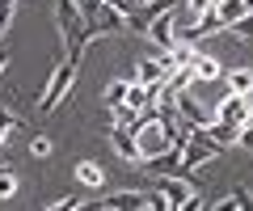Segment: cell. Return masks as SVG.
<instances>
[{
    "mask_svg": "<svg viewBox=\"0 0 253 211\" xmlns=\"http://www.w3.org/2000/svg\"><path fill=\"white\" fill-rule=\"evenodd\" d=\"M55 17H59V34H63V46H68V55H81L84 46L93 42V26L76 13V0H55Z\"/></svg>",
    "mask_w": 253,
    "mask_h": 211,
    "instance_id": "cell-1",
    "label": "cell"
},
{
    "mask_svg": "<svg viewBox=\"0 0 253 211\" xmlns=\"http://www.w3.org/2000/svg\"><path fill=\"white\" fill-rule=\"evenodd\" d=\"M76 64H81V55H68V59H63V64L51 72V81H46V93L38 97V110H42V114H51L55 106H59L68 93H72V84H76Z\"/></svg>",
    "mask_w": 253,
    "mask_h": 211,
    "instance_id": "cell-2",
    "label": "cell"
},
{
    "mask_svg": "<svg viewBox=\"0 0 253 211\" xmlns=\"http://www.w3.org/2000/svg\"><path fill=\"white\" fill-rule=\"evenodd\" d=\"M4 64H9V51H4V46H0V72H4Z\"/></svg>",
    "mask_w": 253,
    "mask_h": 211,
    "instance_id": "cell-27",
    "label": "cell"
},
{
    "mask_svg": "<svg viewBox=\"0 0 253 211\" xmlns=\"http://www.w3.org/2000/svg\"><path fill=\"white\" fill-rule=\"evenodd\" d=\"M123 106H131V110H144V106H152V97H148V84H139V81H126V97H123Z\"/></svg>",
    "mask_w": 253,
    "mask_h": 211,
    "instance_id": "cell-13",
    "label": "cell"
},
{
    "mask_svg": "<svg viewBox=\"0 0 253 211\" xmlns=\"http://www.w3.org/2000/svg\"><path fill=\"white\" fill-rule=\"evenodd\" d=\"M148 207H152V211H169V203H165L161 190H152V194H148Z\"/></svg>",
    "mask_w": 253,
    "mask_h": 211,
    "instance_id": "cell-24",
    "label": "cell"
},
{
    "mask_svg": "<svg viewBox=\"0 0 253 211\" xmlns=\"http://www.w3.org/2000/svg\"><path fill=\"white\" fill-rule=\"evenodd\" d=\"M211 119L232 123V127H253V110H249V93H224L211 106Z\"/></svg>",
    "mask_w": 253,
    "mask_h": 211,
    "instance_id": "cell-3",
    "label": "cell"
},
{
    "mask_svg": "<svg viewBox=\"0 0 253 211\" xmlns=\"http://www.w3.org/2000/svg\"><path fill=\"white\" fill-rule=\"evenodd\" d=\"M30 152H34V156H51V139H42V135H38L34 144H30Z\"/></svg>",
    "mask_w": 253,
    "mask_h": 211,
    "instance_id": "cell-23",
    "label": "cell"
},
{
    "mask_svg": "<svg viewBox=\"0 0 253 211\" xmlns=\"http://www.w3.org/2000/svg\"><path fill=\"white\" fill-rule=\"evenodd\" d=\"M203 9H211V0H186V13H190V17H199Z\"/></svg>",
    "mask_w": 253,
    "mask_h": 211,
    "instance_id": "cell-25",
    "label": "cell"
},
{
    "mask_svg": "<svg viewBox=\"0 0 253 211\" xmlns=\"http://www.w3.org/2000/svg\"><path fill=\"white\" fill-rule=\"evenodd\" d=\"M156 190L165 194V203L169 207H199V190L186 182V177H177V173H161V182H156Z\"/></svg>",
    "mask_w": 253,
    "mask_h": 211,
    "instance_id": "cell-4",
    "label": "cell"
},
{
    "mask_svg": "<svg viewBox=\"0 0 253 211\" xmlns=\"http://www.w3.org/2000/svg\"><path fill=\"white\" fill-rule=\"evenodd\" d=\"M114 127H131V123H135V110H131V106H114Z\"/></svg>",
    "mask_w": 253,
    "mask_h": 211,
    "instance_id": "cell-18",
    "label": "cell"
},
{
    "mask_svg": "<svg viewBox=\"0 0 253 211\" xmlns=\"http://www.w3.org/2000/svg\"><path fill=\"white\" fill-rule=\"evenodd\" d=\"M219 81L228 84V93H253V72H249L245 64H241V68H232V72H224Z\"/></svg>",
    "mask_w": 253,
    "mask_h": 211,
    "instance_id": "cell-11",
    "label": "cell"
},
{
    "mask_svg": "<svg viewBox=\"0 0 253 211\" xmlns=\"http://www.w3.org/2000/svg\"><path fill=\"white\" fill-rule=\"evenodd\" d=\"M173 110H177V119H181V123H190V127H203V123H211V110H207V106H199V101L190 97V89L173 93Z\"/></svg>",
    "mask_w": 253,
    "mask_h": 211,
    "instance_id": "cell-6",
    "label": "cell"
},
{
    "mask_svg": "<svg viewBox=\"0 0 253 211\" xmlns=\"http://www.w3.org/2000/svg\"><path fill=\"white\" fill-rule=\"evenodd\" d=\"M190 72H194V81H219V76H224V64H219L215 55H207V51L194 46V55H190Z\"/></svg>",
    "mask_w": 253,
    "mask_h": 211,
    "instance_id": "cell-9",
    "label": "cell"
},
{
    "mask_svg": "<svg viewBox=\"0 0 253 211\" xmlns=\"http://www.w3.org/2000/svg\"><path fill=\"white\" fill-rule=\"evenodd\" d=\"M17 127H21V123L13 119V114L4 110V106H0V144H4V139H9V131H17Z\"/></svg>",
    "mask_w": 253,
    "mask_h": 211,
    "instance_id": "cell-17",
    "label": "cell"
},
{
    "mask_svg": "<svg viewBox=\"0 0 253 211\" xmlns=\"http://www.w3.org/2000/svg\"><path fill=\"white\" fill-rule=\"evenodd\" d=\"M110 148H114V156L126 161V165H144V161H139V148H135V131H131V127H114V131H110Z\"/></svg>",
    "mask_w": 253,
    "mask_h": 211,
    "instance_id": "cell-7",
    "label": "cell"
},
{
    "mask_svg": "<svg viewBox=\"0 0 253 211\" xmlns=\"http://www.w3.org/2000/svg\"><path fill=\"white\" fill-rule=\"evenodd\" d=\"M224 207H249V190H245V186H236V190L224 199Z\"/></svg>",
    "mask_w": 253,
    "mask_h": 211,
    "instance_id": "cell-19",
    "label": "cell"
},
{
    "mask_svg": "<svg viewBox=\"0 0 253 211\" xmlns=\"http://www.w3.org/2000/svg\"><path fill=\"white\" fill-rule=\"evenodd\" d=\"M224 30H232L236 38H249V34H253V21H249V17H241V21H232V26H224Z\"/></svg>",
    "mask_w": 253,
    "mask_h": 211,
    "instance_id": "cell-21",
    "label": "cell"
},
{
    "mask_svg": "<svg viewBox=\"0 0 253 211\" xmlns=\"http://www.w3.org/2000/svg\"><path fill=\"white\" fill-rule=\"evenodd\" d=\"M55 207H59V211H72V207H81V199H76V194H63V199H55Z\"/></svg>",
    "mask_w": 253,
    "mask_h": 211,
    "instance_id": "cell-26",
    "label": "cell"
},
{
    "mask_svg": "<svg viewBox=\"0 0 253 211\" xmlns=\"http://www.w3.org/2000/svg\"><path fill=\"white\" fill-rule=\"evenodd\" d=\"M9 21H13V0H0V34L9 30Z\"/></svg>",
    "mask_w": 253,
    "mask_h": 211,
    "instance_id": "cell-22",
    "label": "cell"
},
{
    "mask_svg": "<svg viewBox=\"0 0 253 211\" xmlns=\"http://www.w3.org/2000/svg\"><path fill=\"white\" fill-rule=\"evenodd\" d=\"M17 194V177H13V169L0 165V199H13Z\"/></svg>",
    "mask_w": 253,
    "mask_h": 211,
    "instance_id": "cell-16",
    "label": "cell"
},
{
    "mask_svg": "<svg viewBox=\"0 0 253 211\" xmlns=\"http://www.w3.org/2000/svg\"><path fill=\"white\" fill-rule=\"evenodd\" d=\"M211 9H215L219 30H224V26H232V21L249 17V0H219V4H211Z\"/></svg>",
    "mask_w": 253,
    "mask_h": 211,
    "instance_id": "cell-10",
    "label": "cell"
},
{
    "mask_svg": "<svg viewBox=\"0 0 253 211\" xmlns=\"http://www.w3.org/2000/svg\"><path fill=\"white\" fill-rule=\"evenodd\" d=\"M165 76H169V55H152V59H139V68H135V81L139 84H161Z\"/></svg>",
    "mask_w": 253,
    "mask_h": 211,
    "instance_id": "cell-8",
    "label": "cell"
},
{
    "mask_svg": "<svg viewBox=\"0 0 253 211\" xmlns=\"http://www.w3.org/2000/svg\"><path fill=\"white\" fill-rule=\"evenodd\" d=\"M76 182L89 186V190H97V186L106 182V173H101V165H93V161H81V165H76Z\"/></svg>",
    "mask_w": 253,
    "mask_h": 211,
    "instance_id": "cell-14",
    "label": "cell"
},
{
    "mask_svg": "<svg viewBox=\"0 0 253 211\" xmlns=\"http://www.w3.org/2000/svg\"><path fill=\"white\" fill-rule=\"evenodd\" d=\"M123 97H126V81H110V89H106V106L114 110V106H123Z\"/></svg>",
    "mask_w": 253,
    "mask_h": 211,
    "instance_id": "cell-15",
    "label": "cell"
},
{
    "mask_svg": "<svg viewBox=\"0 0 253 211\" xmlns=\"http://www.w3.org/2000/svg\"><path fill=\"white\" fill-rule=\"evenodd\" d=\"M97 207H148V194L139 190H123V194H110V199H97Z\"/></svg>",
    "mask_w": 253,
    "mask_h": 211,
    "instance_id": "cell-12",
    "label": "cell"
},
{
    "mask_svg": "<svg viewBox=\"0 0 253 211\" xmlns=\"http://www.w3.org/2000/svg\"><path fill=\"white\" fill-rule=\"evenodd\" d=\"M106 4H110L114 13H123V17H131V13L139 9V0H106Z\"/></svg>",
    "mask_w": 253,
    "mask_h": 211,
    "instance_id": "cell-20",
    "label": "cell"
},
{
    "mask_svg": "<svg viewBox=\"0 0 253 211\" xmlns=\"http://www.w3.org/2000/svg\"><path fill=\"white\" fill-rule=\"evenodd\" d=\"M173 26H177V4H173V9H161L152 21H148V30H144V34L152 38V42L161 46V51H169V46H173Z\"/></svg>",
    "mask_w": 253,
    "mask_h": 211,
    "instance_id": "cell-5",
    "label": "cell"
}]
</instances>
